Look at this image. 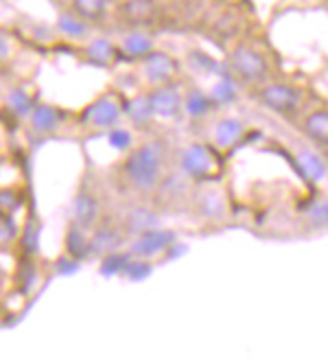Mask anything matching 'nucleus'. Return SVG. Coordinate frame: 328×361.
Segmentation results:
<instances>
[{
    "instance_id": "27",
    "label": "nucleus",
    "mask_w": 328,
    "mask_h": 361,
    "mask_svg": "<svg viewBox=\"0 0 328 361\" xmlns=\"http://www.w3.org/2000/svg\"><path fill=\"white\" fill-rule=\"evenodd\" d=\"M210 99H212V103H230V101H234V88L228 81H219L210 92Z\"/></svg>"
},
{
    "instance_id": "25",
    "label": "nucleus",
    "mask_w": 328,
    "mask_h": 361,
    "mask_svg": "<svg viewBox=\"0 0 328 361\" xmlns=\"http://www.w3.org/2000/svg\"><path fill=\"white\" fill-rule=\"evenodd\" d=\"M107 140H109V145H112L114 149H119V152L129 149L131 142H134V138H131V134H129L127 130H121V127H114V130H109Z\"/></svg>"
},
{
    "instance_id": "4",
    "label": "nucleus",
    "mask_w": 328,
    "mask_h": 361,
    "mask_svg": "<svg viewBox=\"0 0 328 361\" xmlns=\"http://www.w3.org/2000/svg\"><path fill=\"white\" fill-rule=\"evenodd\" d=\"M123 116V108L112 97H101L92 101L81 114V121L85 125H92L97 130H114L116 123Z\"/></svg>"
},
{
    "instance_id": "29",
    "label": "nucleus",
    "mask_w": 328,
    "mask_h": 361,
    "mask_svg": "<svg viewBox=\"0 0 328 361\" xmlns=\"http://www.w3.org/2000/svg\"><path fill=\"white\" fill-rule=\"evenodd\" d=\"M20 200L16 190H0V210L3 212H13L18 208Z\"/></svg>"
},
{
    "instance_id": "8",
    "label": "nucleus",
    "mask_w": 328,
    "mask_h": 361,
    "mask_svg": "<svg viewBox=\"0 0 328 361\" xmlns=\"http://www.w3.org/2000/svg\"><path fill=\"white\" fill-rule=\"evenodd\" d=\"M173 241V232H164V230H147L134 241L131 245V254L136 257H153V254L162 252L169 243Z\"/></svg>"
},
{
    "instance_id": "28",
    "label": "nucleus",
    "mask_w": 328,
    "mask_h": 361,
    "mask_svg": "<svg viewBox=\"0 0 328 361\" xmlns=\"http://www.w3.org/2000/svg\"><path fill=\"white\" fill-rule=\"evenodd\" d=\"M125 257L121 254H109V257L103 261V274H116V271H123L125 269Z\"/></svg>"
},
{
    "instance_id": "21",
    "label": "nucleus",
    "mask_w": 328,
    "mask_h": 361,
    "mask_svg": "<svg viewBox=\"0 0 328 361\" xmlns=\"http://www.w3.org/2000/svg\"><path fill=\"white\" fill-rule=\"evenodd\" d=\"M57 29L66 35V37H81L85 35L87 27L83 20L77 13H61L57 18Z\"/></svg>"
},
{
    "instance_id": "17",
    "label": "nucleus",
    "mask_w": 328,
    "mask_h": 361,
    "mask_svg": "<svg viewBox=\"0 0 328 361\" xmlns=\"http://www.w3.org/2000/svg\"><path fill=\"white\" fill-rule=\"evenodd\" d=\"M210 108H212V99H210L208 94L200 92V90L188 92V97H186V101H184V110H186V114L193 116V118H202V116H206V114L210 112Z\"/></svg>"
},
{
    "instance_id": "7",
    "label": "nucleus",
    "mask_w": 328,
    "mask_h": 361,
    "mask_svg": "<svg viewBox=\"0 0 328 361\" xmlns=\"http://www.w3.org/2000/svg\"><path fill=\"white\" fill-rule=\"evenodd\" d=\"M175 71H178V63H175L166 53H156L153 51L149 57H145V77L153 86H166L173 79Z\"/></svg>"
},
{
    "instance_id": "10",
    "label": "nucleus",
    "mask_w": 328,
    "mask_h": 361,
    "mask_svg": "<svg viewBox=\"0 0 328 361\" xmlns=\"http://www.w3.org/2000/svg\"><path fill=\"white\" fill-rule=\"evenodd\" d=\"M121 53L131 59H145L153 53V39L142 31H131L121 39Z\"/></svg>"
},
{
    "instance_id": "24",
    "label": "nucleus",
    "mask_w": 328,
    "mask_h": 361,
    "mask_svg": "<svg viewBox=\"0 0 328 361\" xmlns=\"http://www.w3.org/2000/svg\"><path fill=\"white\" fill-rule=\"evenodd\" d=\"M309 224L313 228H328V200H322L311 206L309 210Z\"/></svg>"
},
{
    "instance_id": "13",
    "label": "nucleus",
    "mask_w": 328,
    "mask_h": 361,
    "mask_svg": "<svg viewBox=\"0 0 328 361\" xmlns=\"http://www.w3.org/2000/svg\"><path fill=\"white\" fill-rule=\"evenodd\" d=\"M304 134L309 136L315 145L328 147V110H317L311 112L302 123Z\"/></svg>"
},
{
    "instance_id": "12",
    "label": "nucleus",
    "mask_w": 328,
    "mask_h": 361,
    "mask_svg": "<svg viewBox=\"0 0 328 361\" xmlns=\"http://www.w3.org/2000/svg\"><path fill=\"white\" fill-rule=\"evenodd\" d=\"M29 121L37 134H51L59 125V112L49 103H37L33 112L29 114Z\"/></svg>"
},
{
    "instance_id": "20",
    "label": "nucleus",
    "mask_w": 328,
    "mask_h": 361,
    "mask_svg": "<svg viewBox=\"0 0 328 361\" xmlns=\"http://www.w3.org/2000/svg\"><path fill=\"white\" fill-rule=\"evenodd\" d=\"M7 108L16 114V116H29L35 108L33 97L27 90H11L7 97Z\"/></svg>"
},
{
    "instance_id": "22",
    "label": "nucleus",
    "mask_w": 328,
    "mask_h": 361,
    "mask_svg": "<svg viewBox=\"0 0 328 361\" xmlns=\"http://www.w3.org/2000/svg\"><path fill=\"white\" fill-rule=\"evenodd\" d=\"M73 9L81 20H97L105 11V0H73Z\"/></svg>"
},
{
    "instance_id": "23",
    "label": "nucleus",
    "mask_w": 328,
    "mask_h": 361,
    "mask_svg": "<svg viewBox=\"0 0 328 361\" xmlns=\"http://www.w3.org/2000/svg\"><path fill=\"white\" fill-rule=\"evenodd\" d=\"M119 241V235L112 228H101L97 235L92 237V250L95 252H112Z\"/></svg>"
},
{
    "instance_id": "26",
    "label": "nucleus",
    "mask_w": 328,
    "mask_h": 361,
    "mask_svg": "<svg viewBox=\"0 0 328 361\" xmlns=\"http://www.w3.org/2000/svg\"><path fill=\"white\" fill-rule=\"evenodd\" d=\"M302 169H304V173L313 180H320L324 176V164L313 154H302Z\"/></svg>"
},
{
    "instance_id": "2",
    "label": "nucleus",
    "mask_w": 328,
    "mask_h": 361,
    "mask_svg": "<svg viewBox=\"0 0 328 361\" xmlns=\"http://www.w3.org/2000/svg\"><path fill=\"white\" fill-rule=\"evenodd\" d=\"M232 71L243 81H262L269 73L267 59L262 53H258L252 47H236L230 55Z\"/></svg>"
},
{
    "instance_id": "1",
    "label": "nucleus",
    "mask_w": 328,
    "mask_h": 361,
    "mask_svg": "<svg viewBox=\"0 0 328 361\" xmlns=\"http://www.w3.org/2000/svg\"><path fill=\"white\" fill-rule=\"evenodd\" d=\"M162 166H164L162 147L156 142H147L127 156V160L123 164V171H125L127 182L134 188L151 190L158 186V182L162 178Z\"/></svg>"
},
{
    "instance_id": "14",
    "label": "nucleus",
    "mask_w": 328,
    "mask_h": 361,
    "mask_svg": "<svg viewBox=\"0 0 328 361\" xmlns=\"http://www.w3.org/2000/svg\"><path fill=\"white\" fill-rule=\"evenodd\" d=\"M85 57H87V61L97 63V66H109V63L116 59V47H114V42L107 39V37L92 39L90 44L85 47Z\"/></svg>"
},
{
    "instance_id": "16",
    "label": "nucleus",
    "mask_w": 328,
    "mask_h": 361,
    "mask_svg": "<svg viewBox=\"0 0 328 361\" xmlns=\"http://www.w3.org/2000/svg\"><path fill=\"white\" fill-rule=\"evenodd\" d=\"M125 116L134 123V125H145L147 121L153 118V110H151V103H149V94L145 97H134V99H129L127 105L123 108Z\"/></svg>"
},
{
    "instance_id": "6",
    "label": "nucleus",
    "mask_w": 328,
    "mask_h": 361,
    "mask_svg": "<svg viewBox=\"0 0 328 361\" xmlns=\"http://www.w3.org/2000/svg\"><path fill=\"white\" fill-rule=\"evenodd\" d=\"M149 103H151V110L153 116H160V118H175L180 114V110L184 108V101L180 90L166 83V86H158L149 94Z\"/></svg>"
},
{
    "instance_id": "30",
    "label": "nucleus",
    "mask_w": 328,
    "mask_h": 361,
    "mask_svg": "<svg viewBox=\"0 0 328 361\" xmlns=\"http://www.w3.org/2000/svg\"><path fill=\"white\" fill-rule=\"evenodd\" d=\"M9 51H11V47H9V39L0 33V61H5L7 57H9Z\"/></svg>"
},
{
    "instance_id": "5",
    "label": "nucleus",
    "mask_w": 328,
    "mask_h": 361,
    "mask_svg": "<svg viewBox=\"0 0 328 361\" xmlns=\"http://www.w3.org/2000/svg\"><path fill=\"white\" fill-rule=\"evenodd\" d=\"M182 169L188 178L195 180H204L212 173L214 169V156L208 147L204 145H188L184 154H182Z\"/></svg>"
},
{
    "instance_id": "9",
    "label": "nucleus",
    "mask_w": 328,
    "mask_h": 361,
    "mask_svg": "<svg viewBox=\"0 0 328 361\" xmlns=\"http://www.w3.org/2000/svg\"><path fill=\"white\" fill-rule=\"evenodd\" d=\"M73 215H75L77 228H81V230L92 228L99 221V202H97V197L92 193H87V190H81V193L75 197Z\"/></svg>"
},
{
    "instance_id": "15",
    "label": "nucleus",
    "mask_w": 328,
    "mask_h": 361,
    "mask_svg": "<svg viewBox=\"0 0 328 361\" xmlns=\"http://www.w3.org/2000/svg\"><path fill=\"white\" fill-rule=\"evenodd\" d=\"M245 127L238 118H221L214 125V140L219 147H232L243 136Z\"/></svg>"
},
{
    "instance_id": "3",
    "label": "nucleus",
    "mask_w": 328,
    "mask_h": 361,
    "mask_svg": "<svg viewBox=\"0 0 328 361\" xmlns=\"http://www.w3.org/2000/svg\"><path fill=\"white\" fill-rule=\"evenodd\" d=\"M258 99L262 105H267L269 110L278 114H291L298 110V105L302 101V92L289 83H267L258 92Z\"/></svg>"
},
{
    "instance_id": "11",
    "label": "nucleus",
    "mask_w": 328,
    "mask_h": 361,
    "mask_svg": "<svg viewBox=\"0 0 328 361\" xmlns=\"http://www.w3.org/2000/svg\"><path fill=\"white\" fill-rule=\"evenodd\" d=\"M156 3L153 0H125L123 7H121V13L125 16V20L134 25H147L151 23L153 18H156Z\"/></svg>"
},
{
    "instance_id": "19",
    "label": "nucleus",
    "mask_w": 328,
    "mask_h": 361,
    "mask_svg": "<svg viewBox=\"0 0 328 361\" xmlns=\"http://www.w3.org/2000/svg\"><path fill=\"white\" fill-rule=\"evenodd\" d=\"M158 224L156 219V212H151L147 208H134L129 212V217H127V226L129 230H134V232H147V230H153V226Z\"/></svg>"
},
{
    "instance_id": "18",
    "label": "nucleus",
    "mask_w": 328,
    "mask_h": 361,
    "mask_svg": "<svg viewBox=\"0 0 328 361\" xmlns=\"http://www.w3.org/2000/svg\"><path fill=\"white\" fill-rule=\"evenodd\" d=\"M66 247H68V254H71V257L83 259V257H87V254H90L92 243L87 241V237L83 235V230L75 226V228L68 232V237H66Z\"/></svg>"
}]
</instances>
